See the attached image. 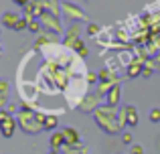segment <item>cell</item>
Segmentation results:
<instances>
[{"mask_svg":"<svg viewBox=\"0 0 160 154\" xmlns=\"http://www.w3.org/2000/svg\"><path fill=\"white\" fill-rule=\"evenodd\" d=\"M79 32H81V24H79V22H73L69 28H67V35H65V39H63V47L71 49V45H73L75 41L81 39V37H79Z\"/></svg>","mask_w":160,"mask_h":154,"instance_id":"cell-7","label":"cell"},{"mask_svg":"<svg viewBox=\"0 0 160 154\" xmlns=\"http://www.w3.org/2000/svg\"><path fill=\"white\" fill-rule=\"evenodd\" d=\"M49 154H59V152H55V150H51V152H49Z\"/></svg>","mask_w":160,"mask_h":154,"instance_id":"cell-31","label":"cell"},{"mask_svg":"<svg viewBox=\"0 0 160 154\" xmlns=\"http://www.w3.org/2000/svg\"><path fill=\"white\" fill-rule=\"evenodd\" d=\"M120 120L122 124H124L126 128H134L138 126V122H140V116H138V110L132 106V103H128V106H124L120 110Z\"/></svg>","mask_w":160,"mask_h":154,"instance_id":"cell-5","label":"cell"},{"mask_svg":"<svg viewBox=\"0 0 160 154\" xmlns=\"http://www.w3.org/2000/svg\"><path fill=\"white\" fill-rule=\"evenodd\" d=\"M12 2L16 4V6H20V8H24V6H28V4L32 2V0H12Z\"/></svg>","mask_w":160,"mask_h":154,"instance_id":"cell-28","label":"cell"},{"mask_svg":"<svg viewBox=\"0 0 160 154\" xmlns=\"http://www.w3.org/2000/svg\"><path fill=\"white\" fill-rule=\"evenodd\" d=\"M4 106H8V93H0V110H4Z\"/></svg>","mask_w":160,"mask_h":154,"instance_id":"cell-26","label":"cell"},{"mask_svg":"<svg viewBox=\"0 0 160 154\" xmlns=\"http://www.w3.org/2000/svg\"><path fill=\"white\" fill-rule=\"evenodd\" d=\"M43 27H41V20L39 18H31L28 20V32H41Z\"/></svg>","mask_w":160,"mask_h":154,"instance_id":"cell-21","label":"cell"},{"mask_svg":"<svg viewBox=\"0 0 160 154\" xmlns=\"http://www.w3.org/2000/svg\"><path fill=\"white\" fill-rule=\"evenodd\" d=\"M61 10H63V16H67L69 20H75V22H79V20H85V18H87V12L83 10L81 6L73 4V2H63Z\"/></svg>","mask_w":160,"mask_h":154,"instance_id":"cell-6","label":"cell"},{"mask_svg":"<svg viewBox=\"0 0 160 154\" xmlns=\"http://www.w3.org/2000/svg\"><path fill=\"white\" fill-rule=\"evenodd\" d=\"M28 20H31V16H20L18 18V22H16V27H14V31L16 32H20V31H28Z\"/></svg>","mask_w":160,"mask_h":154,"instance_id":"cell-20","label":"cell"},{"mask_svg":"<svg viewBox=\"0 0 160 154\" xmlns=\"http://www.w3.org/2000/svg\"><path fill=\"white\" fill-rule=\"evenodd\" d=\"M16 110H18V107H16V106H14V103H8V106H6V112H8V114H10V116H12V114H14V112H16Z\"/></svg>","mask_w":160,"mask_h":154,"instance_id":"cell-30","label":"cell"},{"mask_svg":"<svg viewBox=\"0 0 160 154\" xmlns=\"http://www.w3.org/2000/svg\"><path fill=\"white\" fill-rule=\"evenodd\" d=\"M49 146H51V150H55V152H61L63 150V146H65V136H63L61 130H57V132H53V134H51Z\"/></svg>","mask_w":160,"mask_h":154,"instance_id":"cell-11","label":"cell"},{"mask_svg":"<svg viewBox=\"0 0 160 154\" xmlns=\"http://www.w3.org/2000/svg\"><path fill=\"white\" fill-rule=\"evenodd\" d=\"M99 31H102V28H99V24H95V22H89V24H87V35H89V37H98Z\"/></svg>","mask_w":160,"mask_h":154,"instance_id":"cell-22","label":"cell"},{"mask_svg":"<svg viewBox=\"0 0 160 154\" xmlns=\"http://www.w3.org/2000/svg\"><path fill=\"white\" fill-rule=\"evenodd\" d=\"M18 18H20V14H16V12H4V14H2V27L12 28V31H14Z\"/></svg>","mask_w":160,"mask_h":154,"instance_id":"cell-14","label":"cell"},{"mask_svg":"<svg viewBox=\"0 0 160 154\" xmlns=\"http://www.w3.org/2000/svg\"><path fill=\"white\" fill-rule=\"evenodd\" d=\"M16 122H18V128L22 132H27V134H39V132L45 130V126L37 120V112L27 110V106H22V110L18 112Z\"/></svg>","mask_w":160,"mask_h":154,"instance_id":"cell-2","label":"cell"},{"mask_svg":"<svg viewBox=\"0 0 160 154\" xmlns=\"http://www.w3.org/2000/svg\"><path fill=\"white\" fill-rule=\"evenodd\" d=\"M150 122H154V124L160 122V107H152V112H150Z\"/></svg>","mask_w":160,"mask_h":154,"instance_id":"cell-23","label":"cell"},{"mask_svg":"<svg viewBox=\"0 0 160 154\" xmlns=\"http://www.w3.org/2000/svg\"><path fill=\"white\" fill-rule=\"evenodd\" d=\"M47 43H57V35H53V32L39 35V39H37V47H41V45H47Z\"/></svg>","mask_w":160,"mask_h":154,"instance_id":"cell-18","label":"cell"},{"mask_svg":"<svg viewBox=\"0 0 160 154\" xmlns=\"http://www.w3.org/2000/svg\"><path fill=\"white\" fill-rule=\"evenodd\" d=\"M118 83H120V81H118V77H116V79H109V81H99L98 93H99V95H102V97H103V95H106V93H108L109 89H112L113 85H118Z\"/></svg>","mask_w":160,"mask_h":154,"instance_id":"cell-15","label":"cell"},{"mask_svg":"<svg viewBox=\"0 0 160 154\" xmlns=\"http://www.w3.org/2000/svg\"><path fill=\"white\" fill-rule=\"evenodd\" d=\"M158 65H156V61L154 59H148V61H144V71H142V77H152V73H154V69H156Z\"/></svg>","mask_w":160,"mask_h":154,"instance_id":"cell-16","label":"cell"},{"mask_svg":"<svg viewBox=\"0 0 160 154\" xmlns=\"http://www.w3.org/2000/svg\"><path fill=\"white\" fill-rule=\"evenodd\" d=\"M16 128H18V122H16L14 116H10L6 122L0 124V134H2L4 138H12V136H14V132H16Z\"/></svg>","mask_w":160,"mask_h":154,"instance_id":"cell-8","label":"cell"},{"mask_svg":"<svg viewBox=\"0 0 160 154\" xmlns=\"http://www.w3.org/2000/svg\"><path fill=\"white\" fill-rule=\"evenodd\" d=\"M59 126V118L55 114H47V120H45V130H55V128Z\"/></svg>","mask_w":160,"mask_h":154,"instance_id":"cell-19","label":"cell"},{"mask_svg":"<svg viewBox=\"0 0 160 154\" xmlns=\"http://www.w3.org/2000/svg\"><path fill=\"white\" fill-rule=\"evenodd\" d=\"M32 2H43V0H32Z\"/></svg>","mask_w":160,"mask_h":154,"instance_id":"cell-32","label":"cell"},{"mask_svg":"<svg viewBox=\"0 0 160 154\" xmlns=\"http://www.w3.org/2000/svg\"><path fill=\"white\" fill-rule=\"evenodd\" d=\"M39 20H41V27L45 28V32H53V35H61L63 32V24H61L59 16H53L49 12H45Z\"/></svg>","mask_w":160,"mask_h":154,"instance_id":"cell-3","label":"cell"},{"mask_svg":"<svg viewBox=\"0 0 160 154\" xmlns=\"http://www.w3.org/2000/svg\"><path fill=\"white\" fill-rule=\"evenodd\" d=\"M102 95L99 93H87L81 97V102H79V110L85 112V114H95V110H99L102 107Z\"/></svg>","mask_w":160,"mask_h":154,"instance_id":"cell-4","label":"cell"},{"mask_svg":"<svg viewBox=\"0 0 160 154\" xmlns=\"http://www.w3.org/2000/svg\"><path fill=\"white\" fill-rule=\"evenodd\" d=\"M93 118H95V122H98V126L102 128L103 132H108V134H120L126 128L120 120V112L112 106H106V103H103L99 110H95Z\"/></svg>","mask_w":160,"mask_h":154,"instance_id":"cell-1","label":"cell"},{"mask_svg":"<svg viewBox=\"0 0 160 154\" xmlns=\"http://www.w3.org/2000/svg\"><path fill=\"white\" fill-rule=\"evenodd\" d=\"M0 55H2V45H0Z\"/></svg>","mask_w":160,"mask_h":154,"instance_id":"cell-33","label":"cell"},{"mask_svg":"<svg viewBox=\"0 0 160 154\" xmlns=\"http://www.w3.org/2000/svg\"><path fill=\"white\" fill-rule=\"evenodd\" d=\"M85 2H89V0H85Z\"/></svg>","mask_w":160,"mask_h":154,"instance_id":"cell-35","label":"cell"},{"mask_svg":"<svg viewBox=\"0 0 160 154\" xmlns=\"http://www.w3.org/2000/svg\"><path fill=\"white\" fill-rule=\"evenodd\" d=\"M8 118H10V114H8L6 110H0V124H2V122H6Z\"/></svg>","mask_w":160,"mask_h":154,"instance_id":"cell-29","label":"cell"},{"mask_svg":"<svg viewBox=\"0 0 160 154\" xmlns=\"http://www.w3.org/2000/svg\"><path fill=\"white\" fill-rule=\"evenodd\" d=\"M61 6H63V4L59 2V0H43L45 12H49V14H53V16H59V18H61V14H63Z\"/></svg>","mask_w":160,"mask_h":154,"instance_id":"cell-12","label":"cell"},{"mask_svg":"<svg viewBox=\"0 0 160 154\" xmlns=\"http://www.w3.org/2000/svg\"><path fill=\"white\" fill-rule=\"evenodd\" d=\"M142 71H144V61L138 57V59H132V63L128 65V69H126V75H128V77H140Z\"/></svg>","mask_w":160,"mask_h":154,"instance_id":"cell-10","label":"cell"},{"mask_svg":"<svg viewBox=\"0 0 160 154\" xmlns=\"http://www.w3.org/2000/svg\"><path fill=\"white\" fill-rule=\"evenodd\" d=\"M71 49H73V51L77 53L79 57H87V53H89V51H87V47H85V43H83L81 39H77V41H75V43L71 45Z\"/></svg>","mask_w":160,"mask_h":154,"instance_id":"cell-17","label":"cell"},{"mask_svg":"<svg viewBox=\"0 0 160 154\" xmlns=\"http://www.w3.org/2000/svg\"><path fill=\"white\" fill-rule=\"evenodd\" d=\"M120 95H122V87H120V83H118V85H113L112 89H109L108 93L103 95V99H106V106L116 107L118 103H120Z\"/></svg>","mask_w":160,"mask_h":154,"instance_id":"cell-9","label":"cell"},{"mask_svg":"<svg viewBox=\"0 0 160 154\" xmlns=\"http://www.w3.org/2000/svg\"><path fill=\"white\" fill-rule=\"evenodd\" d=\"M122 142L124 144H132V134H130V132H124V134H122Z\"/></svg>","mask_w":160,"mask_h":154,"instance_id":"cell-27","label":"cell"},{"mask_svg":"<svg viewBox=\"0 0 160 154\" xmlns=\"http://www.w3.org/2000/svg\"><path fill=\"white\" fill-rule=\"evenodd\" d=\"M63 136H65V144H77V142H81V136H79V132L75 130V128H71V126H67V128H63Z\"/></svg>","mask_w":160,"mask_h":154,"instance_id":"cell-13","label":"cell"},{"mask_svg":"<svg viewBox=\"0 0 160 154\" xmlns=\"http://www.w3.org/2000/svg\"><path fill=\"white\" fill-rule=\"evenodd\" d=\"M130 154H144V148H142L140 144H132V146H130Z\"/></svg>","mask_w":160,"mask_h":154,"instance_id":"cell-25","label":"cell"},{"mask_svg":"<svg viewBox=\"0 0 160 154\" xmlns=\"http://www.w3.org/2000/svg\"><path fill=\"white\" fill-rule=\"evenodd\" d=\"M87 83H89V85H93V83H99V73L89 71V73H87Z\"/></svg>","mask_w":160,"mask_h":154,"instance_id":"cell-24","label":"cell"},{"mask_svg":"<svg viewBox=\"0 0 160 154\" xmlns=\"http://www.w3.org/2000/svg\"><path fill=\"white\" fill-rule=\"evenodd\" d=\"M0 37H2V28H0Z\"/></svg>","mask_w":160,"mask_h":154,"instance_id":"cell-34","label":"cell"}]
</instances>
